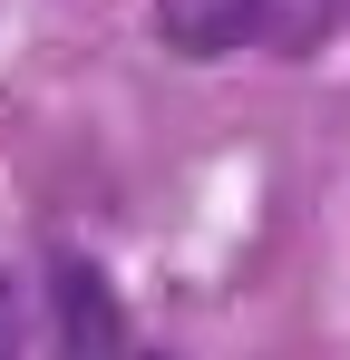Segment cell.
Listing matches in <instances>:
<instances>
[{"label": "cell", "instance_id": "obj_2", "mask_svg": "<svg viewBox=\"0 0 350 360\" xmlns=\"http://www.w3.org/2000/svg\"><path fill=\"white\" fill-rule=\"evenodd\" d=\"M263 10L273 0H156V30H166L185 59H224V49H243L263 30Z\"/></svg>", "mask_w": 350, "mask_h": 360}, {"label": "cell", "instance_id": "obj_1", "mask_svg": "<svg viewBox=\"0 0 350 360\" xmlns=\"http://www.w3.org/2000/svg\"><path fill=\"white\" fill-rule=\"evenodd\" d=\"M49 321H58V351L68 360H117L127 351V311H117L108 273L88 253H58L49 263Z\"/></svg>", "mask_w": 350, "mask_h": 360}, {"label": "cell", "instance_id": "obj_4", "mask_svg": "<svg viewBox=\"0 0 350 360\" xmlns=\"http://www.w3.org/2000/svg\"><path fill=\"white\" fill-rule=\"evenodd\" d=\"M0 360H20V302H10V283H0Z\"/></svg>", "mask_w": 350, "mask_h": 360}, {"label": "cell", "instance_id": "obj_3", "mask_svg": "<svg viewBox=\"0 0 350 360\" xmlns=\"http://www.w3.org/2000/svg\"><path fill=\"white\" fill-rule=\"evenodd\" d=\"M321 20H331V0H273V10H263V39H283V49H302V39H311Z\"/></svg>", "mask_w": 350, "mask_h": 360}]
</instances>
